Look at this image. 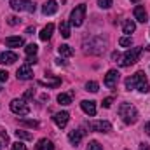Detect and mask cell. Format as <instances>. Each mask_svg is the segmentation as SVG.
<instances>
[{
	"mask_svg": "<svg viewBox=\"0 0 150 150\" xmlns=\"http://www.w3.org/2000/svg\"><path fill=\"white\" fill-rule=\"evenodd\" d=\"M126 89L131 91V89H138L140 93H149L150 86H149V80L143 72H136L134 75L127 77L126 79Z\"/></svg>",
	"mask_w": 150,
	"mask_h": 150,
	"instance_id": "1",
	"label": "cell"
},
{
	"mask_svg": "<svg viewBox=\"0 0 150 150\" xmlns=\"http://www.w3.org/2000/svg\"><path fill=\"white\" fill-rule=\"evenodd\" d=\"M119 115L126 124H134L138 120V110L131 103H120L119 107Z\"/></svg>",
	"mask_w": 150,
	"mask_h": 150,
	"instance_id": "2",
	"label": "cell"
},
{
	"mask_svg": "<svg viewBox=\"0 0 150 150\" xmlns=\"http://www.w3.org/2000/svg\"><path fill=\"white\" fill-rule=\"evenodd\" d=\"M142 51H143L142 47H131L129 51H126V52L120 56V59H119L120 67H131V65H134V63L140 59Z\"/></svg>",
	"mask_w": 150,
	"mask_h": 150,
	"instance_id": "3",
	"label": "cell"
},
{
	"mask_svg": "<svg viewBox=\"0 0 150 150\" xmlns=\"http://www.w3.org/2000/svg\"><path fill=\"white\" fill-rule=\"evenodd\" d=\"M84 19H86V5L80 4V5L75 7L72 11V14H70V25L72 26H80L84 23Z\"/></svg>",
	"mask_w": 150,
	"mask_h": 150,
	"instance_id": "4",
	"label": "cell"
},
{
	"mask_svg": "<svg viewBox=\"0 0 150 150\" xmlns=\"http://www.w3.org/2000/svg\"><path fill=\"white\" fill-rule=\"evenodd\" d=\"M11 110L12 113H16V115H19V117H23V115H28L30 113V107L26 105V101L21 98V100H12L11 101Z\"/></svg>",
	"mask_w": 150,
	"mask_h": 150,
	"instance_id": "5",
	"label": "cell"
},
{
	"mask_svg": "<svg viewBox=\"0 0 150 150\" xmlns=\"http://www.w3.org/2000/svg\"><path fill=\"white\" fill-rule=\"evenodd\" d=\"M11 7L14 11H26V12H35V5L32 0H11Z\"/></svg>",
	"mask_w": 150,
	"mask_h": 150,
	"instance_id": "6",
	"label": "cell"
},
{
	"mask_svg": "<svg viewBox=\"0 0 150 150\" xmlns=\"http://www.w3.org/2000/svg\"><path fill=\"white\" fill-rule=\"evenodd\" d=\"M89 129L96 131V133H110L112 124L108 120H93V122H89Z\"/></svg>",
	"mask_w": 150,
	"mask_h": 150,
	"instance_id": "7",
	"label": "cell"
},
{
	"mask_svg": "<svg viewBox=\"0 0 150 150\" xmlns=\"http://www.w3.org/2000/svg\"><path fill=\"white\" fill-rule=\"evenodd\" d=\"M119 72L117 70H108L107 72V75H105V86L107 87H110V89H113L115 86H117V82H119Z\"/></svg>",
	"mask_w": 150,
	"mask_h": 150,
	"instance_id": "8",
	"label": "cell"
},
{
	"mask_svg": "<svg viewBox=\"0 0 150 150\" xmlns=\"http://www.w3.org/2000/svg\"><path fill=\"white\" fill-rule=\"evenodd\" d=\"M16 75H18V79H19V80H30V79H33V72H32L30 65H26V63H25L23 67H19V68H18Z\"/></svg>",
	"mask_w": 150,
	"mask_h": 150,
	"instance_id": "9",
	"label": "cell"
},
{
	"mask_svg": "<svg viewBox=\"0 0 150 150\" xmlns=\"http://www.w3.org/2000/svg\"><path fill=\"white\" fill-rule=\"evenodd\" d=\"M52 119H54V124H56V126H58L59 129H63V127H65V126L68 124L70 113H68V112H58L56 115H54V117H52Z\"/></svg>",
	"mask_w": 150,
	"mask_h": 150,
	"instance_id": "10",
	"label": "cell"
},
{
	"mask_svg": "<svg viewBox=\"0 0 150 150\" xmlns=\"http://www.w3.org/2000/svg\"><path fill=\"white\" fill-rule=\"evenodd\" d=\"M16 61H18V54L12 52V51H5V52L0 54V63L2 65H12Z\"/></svg>",
	"mask_w": 150,
	"mask_h": 150,
	"instance_id": "11",
	"label": "cell"
},
{
	"mask_svg": "<svg viewBox=\"0 0 150 150\" xmlns=\"http://www.w3.org/2000/svg\"><path fill=\"white\" fill-rule=\"evenodd\" d=\"M80 108L84 110V113H87V115H96V103L94 101H91V100H84V101H80Z\"/></svg>",
	"mask_w": 150,
	"mask_h": 150,
	"instance_id": "12",
	"label": "cell"
},
{
	"mask_svg": "<svg viewBox=\"0 0 150 150\" xmlns=\"http://www.w3.org/2000/svg\"><path fill=\"white\" fill-rule=\"evenodd\" d=\"M56 11H58V2H56V0H47V2L44 4V7H42V12H44L45 16L56 14Z\"/></svg>",
	"mask_w": 150,
	"mask_h": 150,
	"instance_id": "13",
	"label": "cell"
},
{
	"mask_svg": "<svg viewBox=\"0 0 150 150\" xmlns=\"http://www.w3.org/2000/svg\"><path fill=\"white\" fill-rule=\"evenodd\" d=\"M134 19L140 21V23H147V21H149V18H147V11H145L143 5H136V7H134Z\"/></svg>",
	"mask_w": 150,
	"mask_h": 150,
	"instance_id": "14",
	"label": "cell"
},
{
	"mask_svg": "<svg viewBox=\"0 0 150 150\" xmlns=\"http://www.w3.org/2000/svg\"><path fill=\"white\" fill-rule=\"evenodd\" d=\"M82 136H84V131H80V129H74V131L68 133V140H70L72 145H79L80 140H82Z\"/></svg>",
	"mask_w": 150,
	"mask_h": 150,
	"instance_id": "15",
	"label": "cell"
},
{
	"mask_svg": "<svg viewBox=\"0 0 150 150\" xmlns=\"http://www.w3.org/2000/svg\"><path fill=\"white\" fill-rule=\"evenodd\" d=\"M52 32H54V25H52V23H49L47 26H44V28H42V32L38 33V37H40V40H44V42H45V40H49V38H51Z\"/></svg>",
	"mask_w": 150,
	"mask_h": 150,
	"instance_id": "16",
	"label": "cell"
},
{
	"mask_svg": "<svg viewBox=\"0 0 150 150\" xmlns=\"http://www.w3.org/2000/svg\"><path fill=\"white\" fill-rule=\"evenodd\" d=\"M25 44L23 37H7L5 38V45L7 47H21Z\"/></svg>",
	"mask_w": 150,
	"mask_h": 150,
	"instance_id": "17",
	"label": "cell"
},
{
	"mask_svg": "<svg viewBox=\"0 0 150 150\" xmlns=\"http://www.w3.org/2000/svg\"><path fill=\"white\" fill-rule=\"evenodd\" d=\"M134 30H136V25H134V21H131V19H126V21L122 23V32H124L126 35H131Z\"/></svg>",
	"mask_w": 150,
	"mask_h": 150,
	"instance_id": "18",
	"label": "cell"
},
{
	"mask_svg": "<svg viewBox=\"0 0 150 150\" xmlns=\"http://www.w3.org/2000/svg\"><path fill=\"white\" fill-rule=\"evenodd\" d=\"M58 52H59V56H63V58L74 56V49H72L70 45H67V44H61V45L58 47Z\"/></svg>",
	"mask_w": 150,
	"mask_h": 150,
	"instance_id": "19",
	"label": "cell"
},
{
	"mask_svg": "<svg viewBox=\"0 0 150 150\" xmlns=\"http://www.w3.org/2000/svg\"><path fill=\"white\" fill-rule=\"evenodd\" d=\"M37 150H54V145H52L51 140L42 138V140H38V143H37Z\"/></svg>",
	"mask_w": 150,
	"mask_h": 150,
	"instance_id": "20",
	"label": "cell"
},
{
	"mask_svg": "<svg viewBox=\"0 0 150 150\" xmlns=\"http://www.w3.org/2000/svg\"><path fill=\"white\" fill-rule=\"evenodd\" d=\"M40 86H47V87H58L61 84V79H49V80H38Z\"/></svg>",
	"mask_w": 150,
	"mask_h": 150,
	"instance_id": "21",
	"label": "cell"
},
{
	"mask_svg": "<svg viewBox=\"0 0 150 150\" xmlns=\"http://www.w3.org/2000/svg\"><path fill=\"white\" fill-rule=\"evenodd\" d=\"M59 32H61V35L65 38L70 37V23L68 21H61L59 23Z\"/></svg>",
	"mask_w": 150,
	"mask_h": 150,
	"instance_id": "22",
	"label": "cell"
},
{
	"mask_svg": "<svg viewBox=\"0 0 150 150\" xmlns=\"http://www.w3.org/2000/svg\"><path fill=\"white\" fill-rule=\"evenodd\" d=\"M58 103L59 105H70L72 103V96L67 94V93H61V94H58Z\"/></svg>",
	"mask_w": 150,
	"mask_h": 150,
	"instance_id": "23",
	"label": "cell"
},
{
	"mask_svg": "<svg viewBox=\"0 0 150 150\" xmlns=\"http://www.w3.org/2000/svg\"><path fill=\"white\" fill-rule=\"evenodd\" d=\"M37 51H38V45H37V44H28V45L25 47L26 56H37Z\"/></svg>",
	"mask_w": 150,
	"mask_h": 150,
	"instance_id": "24",
	"label": "cell"
},
{
	"mask_svg": "<svg viewBox=\"0 0 150 150\" xmlns=\"http://www.w3.org/2000/svg\"><path fill=\"white\" fill-rule=\"evenodd\" d=\"M16 136H18L19 140H32V138H33V136H32V133L23 131V129H18V131H16Z\"/></svg>",
	"mask_w": 150,
	"mask_h": 150,
	"instance_id": "25",
	"label": "cell"
},
{
	"mask_svg": "<svg viewBox=\"0 0 150 150\" xmlns=\"http://www.w3.org/2000/svg\"><path fill=\"white\" fill-rule=\"evenodd\" d=\"M21 124L23 126H26V127H38V122L37 120H32V119H21Z\"/></svg>",
	"mask_w": 150,
	"mask_h": 150,
	"instance_id": "26",
	"label": "cell"
},
{
	"mask_svg": "<svg viewBox=\"0 0 150 150\" xmlns=\"http://www.w3.org/2000/svg\"><path fill=\"white\" fill-rule=\"evenodd\" d=\"M98 82H94V80H91V82H87L86 84V91H91V93H98Z\"/></svg>",
	"mask_w": 150,
	"mask_h": 150,
	"instance_id": "27",
	"label": "cell"
},
{
	"mask_svg": "<svg viewBox=\"0 0 150 150\" xmlns=\"http://www.w3.org/2000/svg\"><path fill=\"white\" fill-rule=\"evenodd\" d=\"M119 44H120V47H131V45H133V38L131 37H122L119 40Z\"/></svg>",
	"mask_w": 150,
	"mask_h": 150,
	"instance_id": "28",
	"label": "cell"
},
{
	"mask_svg": "<svg viewBox=\"0 0 150 150\" xmlns=\"http://www.w3.org/2000/svg\"><path fill=\"white\" fill-rule=\"evenodd\" d=\"M113 4V0H98V5L101 7V9H110Z\"/></svg>",
	"mask_w": 150,
	"mask_h": 150,
	"instance_id": "29",
	"label": "cell"
},
{
	"mask_svg": "<svg viewBox=\"0 0 150 150\" xmlns=\"http://www.w3.org/2000/svg\"><path fill=\"white\" fill-rule=\"evenodd\" d=\"M87 150H103V147L98 143V142H89V145H87Z\"/></svg>",
	"mask_w": 150,
	"mask_h": 150,
	"instance_id": "30",
	"label": "cell"
},
{
	"mask_svg": "<svg viewBox=\"0 0 150 150\" xmlns=\"http://www.w3.org/2000/svg\"><path fill=\"white\" fill-rule=\"evenodd\" d=\"M7 79H9V74L5 70H0V91H2V84H5Z\"/></svg>",
	"mask_w": 150,
	"mask_h": 150,
	"instance_id": "31",
	"label": "cell"
},
{
	"mask_svg": "<svg viewBox=\"0 0 150 150\" xmlns=\"http://www.w3.org/2000/svg\"><path fill=\"white\" fill-rule=\"evenodd\" d=\"M33 96H35V89H28V91L23 94V100L26 101V100H30V98H33Z\"/></svg>",
	"mask_w": 150,
	"mask_h": 150,
	"instance_id": "32",
	"label": "cell"
},
{
	"mask_svg": "<svg viewBox=\"0 0 150 150\" xmlns=\"http://www.w3.org/2000/svg\"><path fill=\"white\" fill-rule=\"evenodd\" d=\"M11 150H26V147H25V145H23L21 142H16V143H12Z\"/></svg>",
	"mask_w": 150,
	"mask_h": 150,
	"instance_id": "33",
	"label": "cell"
},
{
	"mask_svg": "<svg viewBox=\"0 0 150 150\" xmlns=\"http://www.w3.org/2000/svg\"><path fill=\"white\" fill-rule=\"evenodd\" d=\"M7 23H9L11 26H16V25L19 23V19H18L16 16H9V18H7Z\"/></svg>",
	"mask_w": 150,
	"mask_h": 150,
	"instance_id": "34",
	"label": "cell"
},
{
	"mask_svg": "<svg viewBox=\"0 0 150 150\" xmlns=\"http://www.w3.org/2000/svg\"><path fill=\"white\" fill-rule=\"evenodd\" d=\"M37 61V56H26V65H35Z\"/></svg>",
	"mask_w": 150,
	"mask_h": 150,
	"instance_id": "35",
	"label": "cell"
},
{
	"mask_svg": "<svg viewBox=\"0 0 150 150\" xmlns=\"http://www.w3.org/2000/svg\"><path fill=\"white\" fill-rule=\"evenodd\" d=\"M112 103H113V98H105V100H103V107H105V108H110Z\"/></svg>",
	"mask_w": 150,
	"mask_h": 150,
	"instance_id": "36",
	"label": "cell"
},
{
	"mask_svg": "<svg viewBox=\"0 0 150 150\" xmlns=\"http://www.w3.org/2000/svg\"><path fill=\"white\" fill-rule=\"evenodd\" d=\"M140 150H150V147L147 143H140Z\"/></svg>",
	"mask_w": 150,
	"mask_h": 150,
	"instance_id": "37",
	"label": "cell"
},
{
	"mask_svg": "<svg viewBox=\"0 0 150 150\" xmlns=\"http://www.w3.org/2000/svg\"><path fill=\"white\" fill-rule=\"evenodd\" d=\"M145 133L150 136V122H147V124H145Z\"/></svg>",
	"mask_w": 150,
	"mask_h": 150,
	"instance_id": "38",
	"label": "cell"
},
{
	"mask_svg": "<svg viewBox=\"0 0 150 150\" xmlns=\"http://www.w3.org/2000/svg\"><path fill=\"white\" fill-rule=\"evenodd\" d=\"M112 59H120V54L119 52H112Z\"/></svg>",
	"mask_w": 150,
	"mask_h": 150,
	"instance_id": "39",
	"label": "cell"
},
{
	"mask_svg": "<svg viewBox=\"0 0 150 150\" xmlns=\"http://www.w3.org/2000/svg\"><path fill=\"white\" fill-rule=\"evenodd\" d=\"M0 138H4V140L7 142V133H5V131H0Z\"/></svg>",
	"mask_w": 150,
	"mask_h": 150,
	"instance_id": "40",
	"label": "cell"
},
{
	"mask_svg": "<svg viewBox=\"0 0 150 150\" xmlns=\"http://www.w3.org/2000/svg\"><path fill=\"white\" fill-rule=\"evenodd\" d=\"M0 150H2V142H0Z\"/></svg>",
	"mask_w": 150,
	"mask_h": 150,
	"instance_id": "41",
	"label": "cell"
}]
</instances>
